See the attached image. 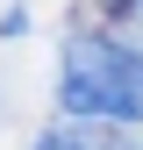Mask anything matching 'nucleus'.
<instances>
[{
  "instance_id": "f257e3e1",
  "label": "nucleus",
  "mask_w": 143,
  "mask_h": 150,
  "mask_svg": "<svg viewBox=\"0 0 143 150\" xmlns=\"http://www.w3.org/2000/svg\"><path fill=\"white\" fill-rule=\"evenodd\" d=\"M57 115L64 122H115L143 129V43L122 36H64V71H57Z\"/></svg>"
},
{
  "instance_id": "20e7f679",
  "label": "nucleus",
  "mask_w": 143,
  "mask_h": 150,
  "mask_svg": "<svg viewBox=\"0 0 143 150\" xmlns=\"http://www.w3.org/2000/svg\"><path fill=\"white\" fill-rule=\"evenodd\" d=\"M115 14H122V22H129L136 36H143V0H115Z\"/></svg>"
},
{
  "instance_id": "f03ea898",
  "label": "nucleus",
  "mask_w": 143,
  "mask_h": 150,
  "mask_svg": "<svg viewBox=\"0 0 143 150\" xmlns=\"http://www.w3.org/2000/svg\"><path fill=\"white\" fill-rule=\"evenodd\" d=\"M36 150H143L129 129H115V122H57Z\"/></svg>"
},
{
  "instance_id": "7ed1b4c3",
  "label": "nucleus",
  "mask_w": 143,
  "mask_h": 150,
  "mask_svg": "<svg viewBox=\"0 0 143 150\" xmlns=\"http://www.w3.org/2000/svg\"><path fill=\"white\" fill-rule=\"evenodd\" d=\"M0 36H7V43H14V36H29V7H7V14H0Z\"/></svg>"
}]
</instances>
